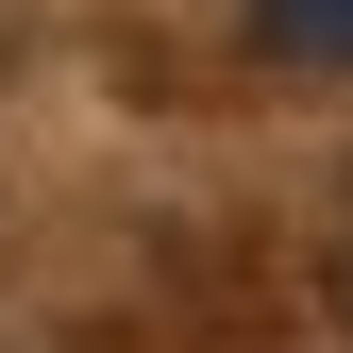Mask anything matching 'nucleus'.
<instances>
[{
  "mask_svg": "<svg viewBox=\"0 0 353 353\" xmlns=\"http://www.w3.org/2000/svg\"><path fill=\"white\" fill-rule=\"evenodd\" d=\"M252 51L270 68H353V0H252Z\"/></svg>",
  "mask_w": 353,
  "mask_h": 353,
  "instance_id": "nucleus-1",
  "label": "nucleus"
}]
</instances>
